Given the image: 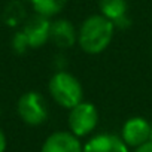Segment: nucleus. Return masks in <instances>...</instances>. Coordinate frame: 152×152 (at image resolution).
Masks as SVG:
<instances>
[{"label":"nucleus","instance_id":"f257e3e1","mask_svg":"<svg viewBox=\"0 0 152 152\" xmlns=\"http://www.w3.org/2000/svg\"><path fill=\"white\" fill-rule=\"evenodd\" d=\"M113 31L115 26L110 20L103 15H91L82 23L78 31V43L84 52L96 55L110 45Z\"/></svg>","mask_w":152,"mask_h":152},{"label":"nucleus","instance_id":"f03ea898","mask_svg":"<svg viewBox=\"0 0 152 152\" xmlns=\"http://www.w3.org/2000/svg\"><path fill=\"white\" fill-rule=\"evenodd\" d=\"M48 90L54 102L61 107L72 109L79 104L84 97V90L81 82L69 72H57L49 79Z\"/></svg>","mask_w":152,"mask_h":152},{"label":"nucleus","instance_id":"7ed1b4c3","mask_svg":"<svg viewBox=\"0 0 152 152\" xmlns=\"http://www.w3.org/2000/svg\"><path fill=\"white\" fill-rule=\"evenodd\" d=\"M17 110L20 118L27 124L37 127L43 124L48 118V107L43 96L36 91H28L23 94L17 103Z\"/></svg>","mask_w":152,"mask_h":152},{"label":"nucleus","instance_id":"20e7f679","mask_svg":"<svg viewBox=\"0 0 152 152\" xmlns=\"http://www.w3.org/2000/svg\"><path fill=\"white\" fill-rule=\"evenodd\" d=\"M99 122V112L93 103L81 102L70 109L69 113V127L70 133L76 137L88 136Z\"/></svg>","mask_w":152,"mask_h":152},{"label":"nucleus","instance_id":"39448f33","mask_svg":"<svg viewBox=\"0 0 152 152\" xmlns=\"http://www.w3.org/2000/svg\"><path fill=\"white\" fill-rule=\"evenodd\" d=\"M151 128L152 125L140 116L130 118L122 127V140L127 146L139 148L143 143L149 142L151 139Z\"/></svg>","mask_w":152,"mask_h":152},{"label":"nucleus","instance_id":"423d86ee","mask_svg":"<svg viewBox=\"0 0 152 152\" xmlns=\"http://www.w3.org/2000/svg\"><path fill=\"white\" fill-rule=\"evenodd\" d=\"M40 152H84V146L70 131H55L46 137Z\"/></svg>","mask_w":152,"mask_h":152},{"label":"nucleus","instance_id":"0eeeda50","mask_svg":"<svg viewBox=\"0 0 152 152\" xmlns=\"http://www.w3.org/2000/svg\"><path fill=\"white\" fill-rule=\"evenodd\" d=\"M49 30H51L49 18L36 15L24 26L21 31L28 43V48H39L49 40Z\"/></svg>","mask_w":152,"mask_h":152},{"label":"nucleus","instance_id":"6e6552de","mask_svg":"<svg viewBox=\"0 0 152 152\" xmlns=\"http://www.w3.org/2000/svg\"><path fill=\"white\" fill-rule=\"evenodd\" d=\"M49 39L61 49L72 48L78 42V33L70 21L67 20H57L51 23Z\"/></svg>","mask_w":152,"mask_h":152},{"label":"nucleus","instance_id":"1a4fd4ad","mask_svg":"<svg viewBox=\"0 0 152 152\" xmlns=\"http://www.w3.org/2000/svg\"><path fill=\"white\" fill-rule=\"evenodd\" d=\"M84 152H128V146L118 136L99 134L84 145Z\"/></svg>","mask_w":152,"mask_h":152},{"label":"nucleus","instance_id":"9d476101","mask_svg":"<svg viewBox=\"0 0 152 152\" xmlns=\"http://www.w3.org/2000/svg\"><path fill=\"white\" fill-rule=\"evenodd\" d=\"M99 6L102 15L110 20L115 27L125 28L130 26V20L127 18L128 5L125 0H100Z\"/></svg>","mask_w":152,"mask_h":152},{"label":"nucleus","instance_id":"9b49d317","mask_svg":"<svg viewBox=\"0 0 152 152\" xmlns=\"http://www.w3.org/2000/svg\"><path fill=\"white\" fill-rule=\"evenodd\" d=\"M30 2L36 14L45 18H51L60 14L67 5V0H30Z\"/></svg>","mask_w":152,"mask_h":152},{"label":"nucleus","instance_id":"f8f14e48","mask_svg":"<svg viewBox=\"0 0 152 152\" xmlns=\"http://www.w3.org/2000/svg\"><path fill=\"white\" fill-rule=\"evenodd\" d=\"M12 46H14V49H15L18 54H23V52H26V51L28 49V43H27V40H26L23 31H18V33L14 36Z\"/></svg>","mask_w":152,"mask_h":152},{"label":"nucleus","instance_id":"ddd939ff","mask_svg":"<svg viewBox=\"0 0 152 152\" xmlns=\"http://www.w3.org/2000/svg\"><path fill=\"white\" fill-rule=\"evenodd\" d=\"M134 152H152V142L149 140V142L143 143L142 146L136 148V151H134Z\"/></svg>","mask_w":152,"mask_h":152},{"label":"nucleus","instance_id":"4468645a","mask_svg":"<svg viewBox=\"0 0 152 152\" xmlns=\"http://www.w3.org/2000/svg\"><path fill=\"white\" fill-rule=\"evenodd\" d=\"M5 151H6V136L0 130V152H5Z\"/></svg>","mask_w":152,"mask_h":152},{"label":"nucleus","instance_id":"2eb2a0df","mask_svg":"<svg viewBox=\"0 0 152 152\" xmlns=\"http://www.w3.org/2000/svg\"><path fill=\"white\" fill-rule=\"evenodd\" d=\"M151 142H152V128H151V139H149Z\"/></svg>","mask_w":152,"mask_h":152},{"label":"nucleus","instance_id":"dca6fc26","mask_svg":"<svg viewBox=\"0 0 152 152\" xmlns=\"http://www.w3.org/2000/svg\"><path fill=\"white\" fill-rule=\"evenodd\" d=\"M0 115H2V110H0Z\"/></svg>","mask_w":152,"mask_h":152}]
</instances>
